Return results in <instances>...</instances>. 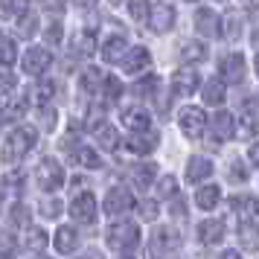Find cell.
<instances>
[{"mask_svg": "<svg viewBox=\"0 0 259 259\" xmlns=\"http://www.w3.org/2000/svg\"><path fill=\"white\" fill-rule=\"evenodd\" d=\"M35 146V128L32 125H21V128H15L6 143H3V160L6 163H18V160H24L26 152Z\"/></svg>", "mask_w": 259, "mask_h": 259, "instance_id": "6da1fadb", "label": "cell"}, {"mask_svg": "<svg viewBox=\"0 0 259 259\" xmlns=\"http://www.w3.org/2000/svg\"><path fill=\"white\" fill-rule=\"evenodd\" d=\"M105 239L114 250H134L140 245V227L134 222H114L108 227Z\"/></svg>", "mask_w": 259, "mask_h": 259, "instance_id": "7a4b0ae2", "label": "cell"}, {"mask_svg": "<svg viewBox=\"0 0 259 259\" xmlns=\"http://www.w3.org/2000/svg\"><path fill=\"white\" fill-rule=\"evenodd\" d=\"M178 247H181V236L178 230L172 227H157L149 239V256L152 259H166L169 253H175Z\"/></svg>", "mask_w": 259, "mask_h": 259, "instance_id": "3957f363", "label": "cell"}, {"mask_svg": "<svg viewBox=\"0 0 259 259\" xmlns=\"http://www.w3.org/2000/svg\"><path fill=\"white\" fill-rule=\"evenodd\" d=\"M35 178H38V187L44 189V192H56V189L64 184V169H61L59 160H53V157H44L35 169Z\"/></svg>", "mask_w": 259, "mask_h": 259, "instance_id": "277c9868", "label": "cell"}, {"mask_svg": "<svg viewBox=\"0 0 259 259\" xmlns=\"http://www.w3.org/2000/svg\"><path fill=\"white\" fill-rule=\"evenodd\" d=\"M178 122H181V131L187 134L189 140H198L201 134H204V128H207V117H204V111H201V108H192V105L181 111Z\"/></svg>", "mask_w": 259, "mask_h": 259, "instance_id": "5b68a950", "label": "cell"}, {"mask_svg": "<svg viewBox=\"0 0 259 259\" xmlns=\"http://www.w3.org/2000/svg\"><path fill=\"white\" fill-rule=\"evenodd\" d=\"M50 64H53V53L44 50V47H29L24 53V73H29V76H41V73H47Z\"/></svg>", "mask_w": 259, "mask_h": 259, "instance_id": "8992f818", "label": "cell"}, {"mask_svg": "<svg viewBox=\"0 0 259 259\" xmlns=\"http://www.w3.org/2000/svg\"><path fill=\"white\" fill-rule=\"evenodd\" d=\"M70 215L76 219V222H84V224L94 222V219H96V198H94V192H79V195L70 201Z\"/></svg>", "mask_w": 259, "mask_h": 259, "instance_id": "52a82bcc", "label": "cell"}, {"mask_svg": "<svg viewBox=\"0 0 259 259\" xmlns=\"http://www.w3.org/2000/svg\"><path fill=\"white\" fill-rule=\"evenodd\" d=\"M128 210H134V195L128 189H111L105 195V212L108 215H125Z\"/></svg>", "mask_w": 259, "mask_h": 259, "instance_id": "ba28073f", "label": "cell"}, {"mask_svg": "<svg viewBox=\"0 0 259 259\" xmlns=\"http://www.w3.org/2000/svg\"><path fill=\"white\" fill-rule=\"evenodd\" d=\"M195 29H198L204 38H219L222 35V18L212 12L210 6H204L195 12Z\"/></svg>", "mask_w": 259, "mask_h": 259, "instance_id": "9c48e42d", "label": "cell"}, {"mask_svg": "<svg viewBox=\"0 0 259 259\" xmlns=\"http://www.w3.org/2000/svg\"><path fill=\"white\" fill-rule=\"evenodd\" d=\"M149 26H152V32H169L175 26V9L169 3H154L152 15H149Z\"/></svg>", "mask_w": 259, "mask_h": 259, "instance_id": "30bf717a", "label": "cell"}, {"mask_svg": "<svg viewBox=\"0 0 259 259\" xmlns=\"http://www.w3.org/2000/svg\"><path fill=\"white\" fill-rule=\"evenodd\" d=\"M222 79L233 84H239L245 79V56L242 53H230V56L222 59Z\"/></svg>", "mask_w": 259, "mask_h": 259, "instance_id": "8fae6325", "label": "cell"}, {"mask_svg": "<svg viewBox=\"0 0 259 259\" xmlns=\"http://www.w3.org/2000/svg\"><path fill=\"white\" fill-rule=\"evenodd\" d=\"M149 64H152V56H149V50L146 47H134V50H128V53L122 56V70L128 73V76L143 73Z\"/></svg>", "mask_w": 259, "mask_h": 259, "instance_id": "7c38bea8", "label": "cell"}, {"mask_svg": "<svg viewBox=\"0 0 259 259\" xmlns=\"http://www.w3.org/2000/svg\"><path fill=\"white\" fill-rule=\"evenodd\" d=\"M172 91L178 96H189L198 91V73L192 70V67H181V70L172 76Z\"/></svg>", "mask_w": 259, "mask_h": 259, "instance_id": "4fadbf2b", "label": "cell"}, {"mask_svg": "<svg viewBox=\"0 0 259 259\" xmlns=\"http://www.w3.org/2000/svg\"><path fill=\"white\" fill-rule=\"evenodd\" d=\"M154 146H157V134L154 131H137V134H131L125 140V149L131 154H149L154 152Z\"/></svg>", "mask_w": 259, "mask_h": 259, "instance_id": "5bb4252c", "label": "cell"}, {"mask_svg": "<svg viewBox=\"0 0 259 259\" xmlns=\"http://www.w3.org/2000/svg\"><path fill=\"white\" fill-rule=\"evenodd\" d=\"M198 239L204 245H219L224 239V219H207L198 224Z\"/></svg>", "mask_w": 259, "mask_h": 259, "instance_id": "9a60e30c", "label": "cell"}, {"mask_svg": "<svg viewBox=\"0 0 259 259\" xmlns=\"http://www.w3.org/2000/svg\"><path fill=\"white\" fill-rule=\"evenodd\" d=\"M122 125H125L131 134H137V131H149L152 117H149L143 108H125V111H122Z\"/></svg>", "mask_w": 259, "mask_h": 259, "instance_id": "2e32d148", "label": "cell"}, {"mask_svg": "<svg viewBox=\"0 0 259 259\" xmlns=\"http://www.w3.org/2000/svg\"><path fill=\"white\" fill-rule=\"evenodd\" d=\"M230 210H233L242 222H250L259 212V201L253 198V195H233V198H230Z\"/></svg>", "mask_w": 259, "mask_h": 259, "instance_id": "e0dca14e", "label": "cell"}, {"mask_svg": "<svg viewBox=\"0 0 259 259\" xmlns=\"http://www.w3.org/2000/svg\"><path fill=\"white\" fill-rule=\"evenodd\" d=\"M212 134H215V140H219V143L230 140V137L236 134V119H233V114L219 111V114L212 117Z\"/></svg>", "mask_w": 259, "mask_h": 259, "instance_id": "ac0fdd59", "label": "cell"}, {"mask_svg": "<svg viewBox=\"0 0 259 259\" xmlns=\"http://www.w3.org/2000/svg\"><path fill=\"white\" fill-rule=\"evenodd\" d=\"M236 239H239V245L245 247V250H253V253H259V227H256L253 222H242V224H239Z\"/></svg>", "mask_w": 259, "mask_h": 259, "instance_id": "d6986e66", "label": "cell"}, {"mask_svg": "<svg viewBox=\"0 0 259 259\" xmlns=\"http://www.w3.org/2000/svg\"><path fill=\"white\" fill-rule=\"evenodd\" d=\"M128 53V47H125V38L122 35H111L102 44V59L108 61V64H114V61H122V56Z\"/></svg>", "mask_w": 259, "mask_h": 259, "instance_id": "ffe728a7", "label": "cell"}, {"mask_svg": "<svg viewBox=\"0 0 259 259\" xmlns=\"http://www.w3.org/2000/svg\"><path fill=\"white\" fill-rule=\"evenodd\" d=\"M210 175H212V163L207 157H189V163H187L189 184H198V181H204V178H210Z\"/></svg>", "mask_w": 259, "mask_h": 259, "instance_id": "44dd1931", "label": "cell"}, {"mask_svg": "<svg viewBox=\"0 0 259 259\" xmlns=\"http://www.w3.org/2000/svg\"><path fill=\"white\" fill-rule=\"evenodd\" d=\"M70 157H73L79 166H82V169H99V166H102L99 154H96L94 149H88V146H73V149H70Z\"/></svg>", "mask_w": 259, "mask_h": 259, "instance_id": "7402d4cb", "label": "cell"}, {"mask_svg": "<svg viewBox=\"0 0 259 259\" xmlns=\"http://www.w3.org/2000/svg\"><path fill=\"white\" fill-rule=\"evenodd\" d=\"M79 247V233L73 227H59L56 230V250L59 253H73Z\"/></svg>", "mask_w": 259, "mask_h": 259, "instance_id": "603a6c76", "label": "cell"}, {"mask_svg": "<svg viewBox=\"0 0 259 259\" xmlns=\"http://www.w3.org/2000/svg\"><path fill=\"white\" fill-rule=\"evenodd\" d=\"M204 102L207 105H222L224 99H227V91H224V79H210V82L204 84Z\"/></svg>", "mask_w": 259, "mask_h": 259, "instance_id": "cb8c5ba5", "label": "cell"}, {"mask_svg": "<svg viewBox=\"0 0 259 259\" xmlns=\"http://www.w3.org/2000/svg\"><path fill=\"white\" fill-rule=\"evenodd\" d=\"M96 50V32L94 29H82L79 35L73 38V53L76 56H91Z\"/></svg>", "mask_w": 259, "mask_h": 259, "instance_id": "d4e9b609", "label": "cell"}, {"mask_svg": "<svg viewBox=\"0 0 259 259\" xmlns=\"http://www.w3.org/2000/svg\"><path fill=\"white\" fill-rule=\"evenodd\" d=\"M94 134H96V143H99L102 149H108V152H114V149L119 146L117 128H114V125H108V122H102L99 128H94Z\"/></svg>", "mask_w": 259, "mask_h": 259, "instance_id": "484cf974", "label": "cell"}, {"mask_svg": "<svg viewBox=\"0 0 259 259\" xmlns=\"http://www.w3.org/2000/svg\"><path fill=\"white\" fill-rule=\"evenodd\" d=\"M219 198H222V189L215 187V184H210V187H201L198 192H195V204H198L201 210H212V207L219 204Z\"/></svg>", "mask_w": 259, "mask_h": 259, "instance_id": "4316f807", "label": "cell"}, {"mask_svg": "<svg viewBox=\"0 0 259 259\" xmlns=\"http://www.w3.org/2000/svg\"><path fill=\"white\" fill-rule=\"evenodd\" d=\"M204 59H207V44H201V41H187V44L181 47V61L195 64V61H204Z\"/></svg>", "mask_w": 259, "mask_h": 259, "instance_id": "83f0119b", "label": "cell"}, {"mask_svg": "<svg viewBox=\"0 0 259 259\" xmlns=\"http://www.w3.org/2000/svg\"><path fill=\"white\" fill-rule=\"evenodd\" d=\"M154 175H157V166H154V163H140V166H134V172H131V178H134V184H137L140 189L152 187Z\"/></svg>", "mask_w": 259, "mask_h": 259, "instance_id": "f1b7e54d", "label": "cell"}, {"mask_svg": "<svg viewBox=\"0 0 259 259\" xmlns=\"http://www.w3.org/2000/svg\"><path fill=\"white\" fill-rule=\"evenodd\" d=\"M236 134H239L242 140H250V137H256V134H259V117H256V114H245V117L239 119V125H236Z\"/></svg>", "mask_w": 259, "mask_h": 259, "instance_id": "f546056e", "label": "cell"}, {"mask_svg": "<svg viewBox=\"0 0 259 259\" xmlns=\"http://www.w3.org/2000/svg\"><path fill=\"white\" fill-rule=\"evenodd\" d=\"M15 59H18V47H15V41L9 35L0 32V64H15Z\"/></svg>", "mask_w": 259, "mask_h": 259, "instance_id": "4dcf8cb0", "label": "cell"}, {"mask_svg": "<svg viewBox=\"0 0 259 259\" xmlns=\"http://www.w3.org/2000/svg\"><path fill=\"white\" fill-rule=\"evenodd\" d=\"M128 12L134 21H149L152 15V3L149 0H128Z\"/></svg>", "mask_w": 259, "mask_h": 259, "instance_id": "1f68e13d", "label": "cell"}, {"mask_svg": "<svg viewBox=\"0 0 259 259\" xmlns=\"http://www.w3.org/2000/svg\"><path fill=\"white\" fill-rule=\"evenodd\" d=\"M26 247L44 250V247H47V233H44L41 227H29V230H26Z\"/></svg>", "mask_w": 259, "mask_h": 259, "instance_id": "d6a6232c", "label": "cell"}, {"mask_svg": "<svg viewBox=\"0 0 259 259\" xmlns=\"http://www.w3.org/2000/svg\"><path fill=\"white\" fill-rule=\"evenodd\" d=\"M102 82H105V76H102L99 70H94V67H91V70H88V73L82 76V88L88 91V94H96Z\"/></svg>", "mask_w": 259, "mask_h": 259, "instance_id": "836d02e7", "label": "cell"}, {"mask_svg": "<svg viewBox=\"0 0 259 259\" xmlns=\"http://www.w3.org/2000/svg\"><path fill=\"white\" fill-rule=\"evenodd\" d=\"M175 192H178V181L172 175H163L157 181V195L160 198H175Z\"/></svg>", "mask_w": 259, "mask_h": 259, "instance_id": "e575fe53", "label": "cell"}, {"mask_svg": "<svg viewBox=\"0 0 259 259\" xmlns=\"http://www.w3.org/2000/svg\"><path fill=\"white\" fill-rule=\"evenodd\" d=\"M24 111H26V99H18V102H12V105L3 111L0 125H3V122H12V119H21V117H24Z\"/></svg>", "mask_w": 259, "mask_h": 259, "instance_id": "d590c367", "label": "cell"}, {"mask_svg": "<svg viewBox=\"0 0 259 259\" xmlns=\"http://www.w3.org/2000/svg\"><path fill=\"white\" fill-rule=\"evenodd\" d=\"M102 91H105V96L114 102V99H119V94H122V84H119L117 76H105V82H102Z\"/></svg>", "mask_w": 259, "mask_h": 259, "instance_id": "8d00e7d4", "label": "cell"}, {"mask_svg": "<svg viewBox=\"0 0 259 259\" xmlns=\"http://www.w3.org/2000/svg\"><path fill=\"white\" fill-rule=\"evenodd\" d=\"M157 84H160V79H157V76H146V79H140V82L134 84V94H137V96H149Z\"/></svg>", "mask_w": 259, "mask_h": 259, "instance_id": "74e56055", "label": "cell"}, {"mask_svg": "<svg viewBox=\"0 0 259 259\" xmlns=\"http://www.w3.org/2000/svg\"><path fill=\"white\" fill-rule=\"evenodd\" d=\"M53 91H56V88H53V82H41L35 88V102H38V105H47L50 99H53Z\"/></svg>", "mask_w": 259, "mask_h": 259, "instance_id": "f35d334b", "label": "cell"}, {"mask_svg": "<svg viewBox=\"0 0 259 259\" xmlns=\"http://www.w3.org/2000/svg\"><path fill=\"white\" fill-rule=\"evenodd\" d=\"M227 175H230V181H236V184H245L247 181V169L242 166V160H233L230 169H227Z\"/></svg>", "mask_w": 259, "mask_h": 259, "instance_id": "ab89813d", "label": "cell"}, {"mask_svg": "<svg viewBox=\"0 0 259 259\" xmlns=\"http://www.w3.org/2000/svg\"><path fill=\"white\" fill-rule=\"evenodd\" d=\"M26 6H29V0H6V12L12 15V18H24Z\"/></svg>", "mask_w": 259, "mask_h": 259, "instance_id": "60d3db41", "label": "cell"}, {"mask_svg": "<svg viewBox=\"0 0 259 259\" xmlns=\"http://www.w3.org/2000/svg\"><path fill=\"white\" fill-rule=\"evenodd\" d=\"M239 32H242L239 18H236V15H227V18H224V35L227 38H239Z\"/></svg>", "mask_w": 259, "mask_h": 259, "instance_id": "b9f144b4", "label": "cell"}, {"mask_svg": "<svg viewBox=\"0 0 259 259\" xmlns=\"http://www.w3.org/2000/svg\"><path fill=\"white\" fill-rule=\"evenodd\" d=\"M140 215L146 219V222H154V219H157V204H154V201H143L140 204Z\"/></svg>", "mask_w": 259, "mask_h": 259, "instance_id": "7bdbcfd3", "label": "cell"}, {"mask_svg": "<svg viewBox=\"0 0 259 259\" xmlns=\"http://www.w3.org/2000/svg\"><path fill=\"white\" fill-rule=\"evenodd\" d=\"M41 119H44V128L47 131L56 128V111H53V108H44V111H41Z\"/></svg>", "mask_w": 259, "mask_h": 259, "instance_id": "ee69618b", "label": "cell"}, {"mask_svg": "<svg viewBox=\"0 0 259 259\" xmlns=\"http://www.w3.org/2000/svg\"><path fill=\"white\" fill-rule=\"evenodd\" d=\"M24 222H26V207L15 204L12 207V224H24Z\"/></svg>", "mask_w": 259, "mask_h": 259, "instance_id": "f6af8a7d", "label": "cell"}, {"mask_svg": "<svg viewBox=\"0 0 259 259\" xmlns=\"http://www.w3.org/2000/svg\"><path fill=\"white\" fill-rule=\"evenodd\" d=\"M247 157H250V163H253V166L259 169V143H253V146L247 149Z\"/></svg>", "mask_w": 259, "mask_h": 259, "instance_id": "bcb514c9", "label": "cell"}, {"mask_svg": "<svg viewBox=\"0 0 259 259\" xmlns=\"http://www.w3.org/2000/svg\"><path fill=\"white\" fill-rule=\"evenodd\" d=\"M21 184H24V178H21V172H18V175H6V187H18L21 189Z\"/></svg>", "mask_w": 259, "mask_h": 259, "instance_id": "7dc6e473", "label": "cell"}, {"mask_svg": "<svg viewBox=\"0 0 259 259\" xmlns=\"http://www.w3.org/2000/svg\"><path fill=\"white\" fill-rule=\"evenodd\" d=\"M59 35H61V26H59V24H53V26L47 29V38H50V41H59Z\"/></svg>", "mask_w": 259, "mask_h": 259, "instance_id": "c3c4849f", "label": "cell"}, {"mask_svg": "<svg viewBox=\"0 0 259 259\" xmlns=\"http://www.w3.org/2000/svg\"><path fill=\"white\" fill-rule=\"evenodd\" d=\"M222 259H242V256H239V253H233V250H224Z\"/></svg>", "mask_w": 259, "mask_h": 259, "instance_id": "681fc988", "label": "cell"}, {"mask_svg": "<svg viewBox=\"0 0 259 259\" xmlns=\"http://www.w3.org/2000/svg\"><path fill=\"white\" fill-rule=\"evenodd\" d=\"M82 259H102V253H99V250H91V253H84Z\"/></svg>", "mask_w": 259, "mask_h": 259, "instance_id": "f907efd6", "label": "cell"}, {"mask_svg": "<svg viewBox=\"0 0 259 259\" xmlns=\"http://www.w3.org/2000/svg\"><path fill=\"white\" fill-rule=\"evenodd\" d=\"M76 3H79V6H84V9H88V6H94L96 0H76Z\"/></svg>", "mask_w": 259, "mask_h": 259, "instance_id": "816d5d0a", "label": "cell"}, {"mask_svg": "<svg viewBox=\"0 0 259 259\" xmlns=\"http://www.w3.org/2000/svg\"><path fill=\"white\" fill-rule=\"evenodd\" d=\"M256 76H259V53H256Z\"/></svg>", "mask_w": 259, "mask_h": 259, "instance_id": "f5cc1de1", "label": "cell"}, {"mask_svg": "<svg viewBox=\"0 0 259 259\" xmlns=\"http://www.w3.org/2000/svg\"><path fill=\"white\" fill-rule=\"evenodd\" d=\"M111 3H114V6H117V3H122V0H111Z\"/></svg>", "mask_w": 259, "mask_h": 259, "instance_id": "db71d44e", "label": "cell"}, {"mask_svg": "<svg viewBox=\"0 0 259 259\" xmlns=\"http://www.w3.org/2000/svg\"><path fill=\"white\" fill-rule=\"evenodd\" d=\"M250 3H253V6H259V0H250Z\"/></svg>", "mask_w": 259, "mask_h": 259, "instance_id": "11a10c76", "label": "cell"}, {"mask_svg": "<svg viewBox=\"0 0 259 259\" xmlns=\"http://www.w3.org/2000/svg\"><path fill=\"white\" fill-rule=\"evenodd\" d=\"M122 259H131V256H122Z\"/></svg>", "mask_w": 259, "mask_h": 259, "instance_id": "9f6ffc18", "label": "cell"}]
</instances>
